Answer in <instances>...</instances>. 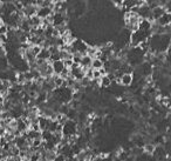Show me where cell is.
<instances>
[{
    "label": "cell",
    "mask_w": 171,
    "mask_h": 161,
    "mask_svg": "<svg viewBox=\"0 0 171 161\" xmlns=\"http://www.w3.org/2000/svg\"><path fill=\"white\" fill-rule=\"evenodd\" d=\"M62 137L71 138L73 135H77V122L68 120L65 125L62 126Z\"/></svg>",
    "instance_id": "6da1fadb"
},
{
    "label": "cell",
    "mask_w": 171,
    "mask_h": 161,
    "mask_svg": "<svg viewBox=\"0 0 171 161\" xmlns=\"http://www.w3.org/2000/svg\"><path fill=\"white\" fill-rule=\"evenodd\" d=\"M117 83L122 85V86H125V87H128L130 85L132 84V81H134V79H132V74L131 73H124L122 77L120 78L118 80H116Z\"/></svg>",
    "instance_id": "7a4b0ae2"
},
{
    "label": "cell",
    "mask_w": 171,
    "mask_h": 161,
    "mask_svg": "<svg viewBox=\"0 0 171 161\" xmlns=\"http://www.w3.org/2000/svg\"><path fill=\"white\" fill-rule=\"evenodd\" d=\"M171 23V15L170 13L165 12L158 20H156V25L159 26V27H164V26H170Z\"/></svg>",
    "instance_id": "3957f363"
},
{
    "label": "cell",
    "mask_w": 171,
    "mask_h": 161,
    "mask_svg": "<svg viewBox=\"0 0 171 161\" xmlns=\"http://www.w3.org/2000/svg\"><path fill=\"white\" fill-rule=\"evenodd\" d=\"M151 26H153V23L148 19H140L138 21V30L143 31V32H149L151 30Z\"/></svg>",
    "instance_id": "277c9868"
},
{
    "label": "cell",
    "mask_w": 171,
    "mask_h": 161,
    "mask_svg": "<svg viewBox=\"0 0 171 161\" xmlns=\"http://www.w3.org/2000/svg\"><path fill=\"white\" fill-rule=\"evenodd\" d=\"M51 66H52V70H53V74H55V75H60V74H61V72L65 70V66H63L62 60L54 61V62L51 64Z\"/></svg>",
    "instance_id": "5b68a950"
},
{
    "label": "cell",
    "mask_w": 171,
    "mask_h": 161,
    "mask_svg": "<svg viewBox=\"0 0 171 161\" xmlns=\"http://www.w3.org/2000/svg\"><path fill=\"white\" fill-rule=\"evenodd\" d=\"M52 14H53L52 10L48 8V7H40V8H38V11H36V17H39L40 19H46V18H48L49 15H52Z\"/></svg>",
    "instance_id": "8992f818"
},
{
    "label": "cell",
    "mask_w": 171,
    "mask_h": 161,
    "mask_svg": "<svg viewBox=\"0 0 171 161\" xmlns=\"http://www.w3.org/2000/svg\"><path fill=\"white\" fill-rule=\"evenodd\" d=\"M165 13V10L163 6H157L151 10V18L153 20H158L163 14Z\"/></svg>",
    "instance_id": "52a82bcc"
},
{
    "label": "cell",
    "mask_w": 171,
    "mask_h": 161,
    "mask_svg": "<svg viewBox=\"0 0 171 161\" xmlns=\"http://www.w3.org/2000/svg\"><path fill=\"white\" fill-rule=\"evenodd\" d=\"M92 58L88 57V55H83L81 60H80V67L83 68L84 71H87L88 68H90V65H92Z\"/></svg>",
    "instance_id": "ba28073f"
},
{
    "label": "cell",
    "mask_w": 171,
    "mask_h": 161,
    "mask_svg": "<svg viewBox=\"0 0 171 161\" xmlns=\"http://www.w3.org/2000/svg\"><path fill=\"white\" fill-rule=\"evenodd\" d=\"M27 21H28V24H30L31 28H38V27H40L41 26V19L39 18V17H32V18H28L27 19Z\"/></svg>",
    "instance_id": "9c48e42d"
},
{
    "label": "cell",
    "mask_w": 171,
    "mask_h": 161,
    "mask_svg": "<svg viewBox=\"0 0 171 161\" xmlns=\"http://www.w3.org/2000/svg\"><path fill=\"white\" fill-rule=\"evenodd\" d=\"M51 57V53L48 51V48H41L40 53L36 55V60H42V61H48Z\"/></svg>",
    "instance_id": "30bf717a"
},
{
    "label": "cell",
    "mask_w": 171,
    "mask_h": 161,
    "mask_svg": "<svg viewBox=\"0 0 171 161\" xmlns=\"http://www.w3.org/2000/svg\"><path fill=\"white\" fill-rule=\"evenodd\" d=\"M103 65H104V62H103L102 60L93 59V60H92V65H90V68H92V70H96V71H99V70H101V68L103 67Z\"/></svg>",
    "instance_id": "8fae6325"
},
{
    "label": "cell",
    "mask_w": 171,
    "mask_h": 161,
    "mask_svg": "<svg viewBox=\"0 0 171 161\" xmlns=\"http://www.w3.org/2000/svg\"><path fill=\"white\" fill-rule=\"evenodd\" d=\"M112 85V81H110V79L107 77H101V79L99 80V86L101 87H103V88H106V87H109Z\"/></svg>",
    "instance_id": "7c38bea8"
},
{
    "label": "cell",
    "mask_w": 171,
    "mask_h": 161,
    "mask_svg": "<svg viewBox=\"0 0 171 161\" xmlns=\"http://www.w3.org/2000/svg\"><path fill=\"white\" fill-rule=\"evenodd\" d=\"M155 148H156V146L153 143H145L143 146V152H145L147 154H153Z\"/></svg>",
    "instance_id": "4fadbf2b"
},
{
    "label": "cell",
    "mask_w": 171,
    "mask_h": 161,
    "mask_svg": "<svg viewBox=\"0 0 171 161\" xmlns=\"http://www.w3.org/2000/svg\"><path fill=\"white\" fill-rule=\"evenodd\" d=\"M41 145H42V139L41 138H38V139L32 140L31 147H33V148H39V147H41Z\"/></svg>",
    "instance_id": "5bb4252c"
},
{
    "label": "cell",
    "mask_w": 171,
    "mask_h": 161,
    "mask_svg": "<svg viewBox=\"0 0 171 161\" xmlns=\"http://www.w3.org/2000/svg\"><path fill=\"white\" fill-rule=\"evenodd\" d=\"M41 160V154L39 152H34V153H31L30 155V161H40Z\"/></svg>",
    "instance_id": "9a60e30c"
},
{
    "label": "cell",
    "mask_w": 171,
    "mask_h": 161,
    "mask_svg": "<svg viewBox=\"0 0 171 161\" xmlns=\"http://www.w3.org/2000/svg\"><path fill=\"white\" fill-rule=\"evenodd\" d=\"M8 33V27L4 23L0 24V36H7Z\"/></svg>",
    "instance_id": "2e32d148"
},
{
    "label": "cell",
    "mask_w": 171,
    "mask_h": 161,
    "mask_svg": "<svg viewBox=\"0 0 171 161\" xmlns=\"http://www.w3.org/2000/svg\"><path fill=\"white\" fill-rule=\"evenodd\" d=\"M41 46H36V45H33V46H31V48H30V51L32 52V53L34 54V55H38V54L40 53V51H41Z\"/></svg>",
    "instance_id": "e0dca14e"
},
{
    "label": "cell",
    "mask_w": 171,
    "mask_h": 161,
    "mask_svg": "<svg viewBox=\"0 0 171 161\" xmlns=\"http://www.w3.org/2000/svg\"><path fill=\"white\" fill-rule=\"evenodd\" d=\"M53 161H67V158L62 154H56V156L54 158Z\"/></svg>",
    "instance_id": "ac0fdd59"
},
{
    "label": "cell",
    "mask_w": 171,
    "mask_h": 161,
    "mask_svg": "<svg viewBox=\"0 0 171 161\" xmlns=\"http://www.w3.org/2000/svg\"><path fill=\"white\" fill-rule=\"evenodd\" d=\"M114 5L117 6L118 8H121V7H123V1H114Z\"/></svg>",
    "instance_id": "d6986e66"
},
{
    "label": "cell",
    "mask_w": 171,
    "mask_h": 161,
    "mask_svg": "<svg viewBox=\"0 0 171 161\" xmlns=\"http://www.w3.org/2000/svg\"><path fill=\"white\" fill-rule=\"evenodd\" d=\"M2 160H5V159H4V156H2V154H0V161H2Z\"/></svg>",
    "instance_id": "ffe728a7"
},
{
    "label": "cell",
    "mask_w": 171,
    "mask_h": 161,
    "mask_svg": "<svg viewBox=\"0 0 171 161\" xmlns=\"http://www.w3.org/2000/svg\"><path fill=\"white\" fill-rule=\"evenodd\" d=\"M0 154H2V147H0Z\"/></svg>",
    "instance_id": "44dd1931"
},
{
    "label": "cell",
    "mask_w": 171,
    "mask_h": 161,
    "mask_svg": "<svg viewBox=\"0 0 171 161\" xmlns=\"http://www.w3.org/2000/svg\"><path fill=\"white\" fill-rule=\"evenodd\" d=\"M1 5H2V2H1V1H0V8H1Z\"/></svg>",
    "instance_id": "7402d4cb"
}]
</instances>
